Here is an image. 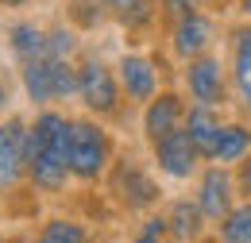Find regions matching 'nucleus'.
<instances>
[{
  "label": "nucleus",
  "mask_w": 251,
  "mask_h": 243,
  "mask_svg": "<svg viewBox=\"0 0 251 243\" xmlns=\"http://www.w3.org/2000/svg\"><path fill=\"white\" fill-rule=\"evenodd\" d=\"M35 240L39 243H93V228L81 216L50 213L35 224Z\"/></svg>",
  "instance_id": "nucleus-19"
},
{
  "label": "nucleus",
  "mask_w": 251,
  "mask_h": 243,
  "mask_svg": "<svg viewBox=\"0 0 251 243\" xmlns=\"http://www.w3.org/2000/svg\"><path fill=\"white\" fill-rule=\"evenodd\" d=\"M232 178H236V193H240V197H251V154L232 166Z\"/></svg>",
  "instance_id": "nucleus-24"
},
{
  "label": "nucleus",
  "mask_w": 251,
  "mask_h": 243,
  "mask_svg": "<svg viewBox=\"0 0 251 243\" xmlns=\"http://www.w3.org/2000/svg\"><path fill=\"white\" fill-rule=\"evenodd\" d=\"M8 243H39V240H35V228H20V232H8Z\"/></svg>",
  "instance_id": "nucleus-26"
},
{
  "label": "nucleus",
  "mask_w": 251,
  "mask_h": 243,
  "mask_svg": "<svg viewBox=\"0 0 251 243\" xmlns=\"http://www.w3.org/2000/svg\"><path fill=\"white\" fill-rule=\"evenodd\" d=\"M108 20L127 35H155L158 31V0H100Z\"/></svg>",
  "instance_id": "nucleus-16"
},
{
  "label": "nucleus",
  "mask_w": 251,
  "mask_h": 243,
  "mask_svg": "<svg viewBox=\"0 0 251 243\" xmlns=\"http://www.w3.org/2000/svg\"><path fill=\"white\" fill-rule=\"evenodd\" d=\"M213 240L217 243H251V197H240L232 205V213L220 224H213Z\"/></svg>",
  "instance_id": "nucleus-20"
},
{
  "label": "nucleus",
  "mask_w": 251,
  "mask_h": 243,
  "mask_svg": "<svg viewBox=\"0 0 251 243\" xmlns=\"http://www.w3.org/2000/svg\"><path fill=\"white\" fill-rule=\"evenodd\" d=\"M16 89H20V81L0 66V116H8L12 112V100H16Z\"/></svg>",
  "instance_id": "nucleus-23"
},
{
  "label": "nucleus",
  "mask_w": 251,
  "mask_h": 243,
  "mask_svg": "<svg viewBox=\"0 0 251 243\" xmlns=\"http://www.w3.org/2000/svg\"><path fill=\"white\" fill-rule=\"evenodd\" d=\"M27 189V116H0V197Z\"/></svg>",
  "instance_id": "nucleus-9"
},
{
  "label": "nucleus",
  "mask_w": 251,
  "mask_h": 243,
  "mask_svg": "<svg viewBox=\"0 0 251 243\" xmlns=\"http://www.w3.org/2000/svg\"><path fill=\"white\" fill-rule=\"evenodd\" d=\"M251 154V120L248 116H224L217 135V147H213V158L209 162H220V166H236L240 158Z\"/></svg>",
  "instance_id": "nucleus-18"
},
{
  "label": "nucleus",
  "mask_w": 251,
  "mask_h": 243,
  "mask_svg": "<svg viewBox=\"0 0 251 243\" xmlns=\"http://www.w3.org/2000/svg\"><path fill=\"white\" fill-rule=\"evenodd\" d=\"M112 66H116V81H120V93H124L127 108H143V104L166 85L162 62H158V54H151V50L127 47V50H120V54L112 58Z\"/></svg>",
  "instance_id": "nucleus-7"
},
{
  "label": "nucleus",
  "mask_w": 251,
  "mask_h": 243,
  "mask_svg": "<svg viewBox=\"0 0 251 243\" xmlns=\"http://www.w3.org/2000/svg\"><path fill=\"white\" fill-rule=\"evenodd\" d=\"M178 89L193 104L232 108V81H228L224 50H205V54H197L189 62H178Z\"/></svg>",
  "instance_id": "nucleus-6"
},
{
  "label": "nucleus",
  "mask_w": 251,
  "mask_h": 243,
  "mask_svg": "<svg viewBox=\"0 0 251 243\" xmlns=\"http://www.w3.org/2000/svg\"><path fill=\"white\" fill-rule=\"evenodd\" d=\"M35 0H0V12H27Z\"/></svg>",
  "instance_id": "nucleus-27"
},
{
  "label": "nucleus",
  "mask_w": 251,
  "mask_h": 243,
  "mask_svg": "<svg viewBox=\"0 0 251 243\" xmlns=\"http://www.w3.org/2000/svg\"><path fill=\"white\" fill-rule=\"evenodd\" d=\"M147 151H151V166L158 170V178H166V182H178V185L193 182V178H197V170L205 166L186 127H178V131L162 135V139H158V143H151Z\"/></svg>",
  "instance_id": "nucleus-10"
},
{
  "label": "nucleus",
  "mask_w": 251,
  "mask_h": 243,
  "mask_svg": "<svg viewBox=\"0 0 251 243\" xmlns=\"http://www.w3.org/2000/svg\"><path fill=\"white\" fill-rule=\"evenodd\" d=\"M104 193L108 201L127 216H147L162 209V185H158V170L151 162L135 158V154H116V162L104 174Z\"/></svg>",
  "instance_id": "nucleus-3"
},
{
  "label": "nucleus",
  "mask_w": 251,
  "mask_h": 243,
  "mask_svg": "<svg viewBox=\"0 0 251 243\" xmlns=\"http://www.w3.org/2000/svg\"><path fill=\"white\" fill-rule=\"evenodd\" d=\"M162 43H166V54L174 62H189L205 50H217L220 43V16L205 12V8H193L182 20L166 24L162 27Z\"/></svg>",
  "instance_id": "nucleus-8"
},
{
  "label": "nucleus",
  "mask_w": 251,
  "mask_h": 243,
  "mask_svg": "<svg viewBox=\"0 0 251 243\" xmlns=\"http://www.w3.org/2000/svg\"><path fill=\"white\" fill-rule=\"evenodd\" d=\"M193 201L197 209L205 213L209 224H220L224 216L232 213V205L240 201L236 193V178H232V166H220V162H205L193 178Z\"/></svg>",
  "instance_id": "nucleus-11"
},
{
  "label": "nucleus",
  "mask_w": 251,
  "mask_h": 243,
  "mask_svg": "<svg viewBox=\"0 0 251 243\" xmlns=\"http://www.w3.org/2000/svg\"><path fill=\"white\" fill-rule=\"evenodd\" d=\"M220 123H224V108H209V104H186V127L193 147L201 154V162L213 158V147H217V135H220Z\"/></svg>",
  "instance_id": "nucleus-17"
},
{
  "label": "nucleus",
  "mask_w": 251,
  "mask_h": 243,
  "mask_svg": "<svg viewBox=\"0 0 251 243\" xmlns=\"http://www.w3.org/2000/svg\"><path fill=\"white\" fill-rule=\"evenodd\" d=\"M162 216H166L170 243H205L213 236V224L205 220V213L197 209L193 197H170L162 205Z\"/></svg>",
  "instance_id": "nucleus-14"
},
{
  "label": "nucleus",
  "mask_w": 251,
  "mask_h": 243,
  "mask_svg": "<svg viewBox=\"0 0 251 243\" xmlns=\"http://www.w3.org/2000/svg\"><path fill=\"white\" fill-rule=\"evenodd\" d=\"M0 243H8V232H0Z\"/></svg>",
  "instance_id": "nucleus-29"
},
{
  "label": "nucleus",
  "mask_w": 251,
  "mask_h": 243,
  "mask_svg": "<svg viewBox=\"0 0 251 243\" xmlns=\"http://www.w3.org/2000/svg\"><path fill=\"white\" fill-rule=\"evenodd\" d=\"M186 93L178 89V85H162V89L139 108V135H143V143L151 147L158 143L162 135H170V131H178L182 123H186Z\"/></svg>",
  "instance_id": "nucleus-13"
},
{
  "label": "nucleus",
  "mask_w": 251,
  "mask_h": 243,
  "mask_svg": "<svg viewBox=\"0 0 251 243\" xmlns=\"http://www.w3.org/2000/svg\"><path fill=\"white\" fill-rule=\"evenodd\" d=\"M232 12H236V20L251 24V0H236V4H232Z\"/></svg>",
  "instance_id": "nucleus-28"
},
{
  "label": "nucleus",
  "mask_w": 251,
  "mask_h": 243,
  "mask_svg": "<svg viewBox=\"0 0 251 243\" xmlns=\"http://www.w3.org/2000/svg\"><path fill=\"white\" fill-rule=\"evenodd\" d=\"M193 4H197V8H205V12H213V16H228L236 0H193Z\"/></svg>",
  "instance_id": "nucleus-25"
},
{
  "label": "nucleus",
  "mask_w": 251,
  "mask_h": 243,
  "mask_svg": "<svg viewBox=\"0 0 251 243\" xmlns=\"http://www.w3.org/2000/svg\"><path fill=\"white\" fill-rule=\"evenodd\" d=\"M209 243H217V240H213V236H209Z\"/></svg>",
  "instance_id": "nucleus-30"
},
{
  "label": "nucleus",
  "mask_w": 251,
  "mask_h": 243,
  "mask_svg": "<svg viewBox=\"0 0 251 243\" xmlns=\"http://www.w3.org/2000/svg\"><path fill=\"white\" fill-rule=\"evenodd\" d=\"M20 93L31 108H50V104H70L77 93V58H58L43 54L24 66H16Z\"/></svg>",
  "instance_id": "nucleus-5"
},
{
  "label": "nucleus",
  "mask_w": 251,
  "mask_h": 243,
  "mask_svg": "<svg viewBox=\"0 0 251 243\" xmlns=\"http://www.w3.org/2000/svg\"><path fill=\"white\" fill-rule=\"evenodd\" d=\"M131 243H170V232H166V216H162V209L147 213L139 224H135Z\"/></svg>",
  "instance_id": "nucleus-22"
},
{
  "label": "nucleus",
  "mask_w": 251,
  "mask_h": 243,
  "mask_svg": "<svg viewBox=\"0 0 251 243\" xmlns=\"http://www.w3.org/2000/svg\"><path fill=\"white\" fill-rule=\"evenodd\" d=\"M224 62L232 81V104L240 108V116L251 120V24L236 20L224 31Z\"/></svg>",
  "instance_id": "nucleus-12"
},
{
  "label": "nucleus",
  "mask_w": 251,
  "mask_h": 243,
  "mask_svg": "<svg viewBox=\"0 0 251 243\" xmlns=\"http://www.w3.org/2000/svg\"><path fill=\"white\" fill-rule=\"evenodd\" d=\"M74 100L85 116H97L104 123L120 120L127 108L120 81H116V66L93 47H81V54H77V93H74Z\"/></svg>",
  "instance_id": "nucleus-4"
},
{
  "label": "nucleus",
  "mask_w": 251,
  "mask_h": 243,
  "mask_svg": "<svg viewBox=\"0 0 251 243\" xmlns=\"http://www.w3.org/2000/svg\"><path fill=\"white\" fill-rule=\"evenodd\" d=\"M66 162L74 185H100L108 166L116 162V139L108 123L97 116H74L70 120V139H66Z\"/></svg>",
  "instance_id": "nucleus-2"
},
{
  "label": "nucleus",
  "mask_w": 251,
  "mask_h": 243,
  "mask_svg": "<svg viewBox=\"0 0 251 243\" xmlns=\"http://www.w3.org/2000/svg\"><path fill=\"white\" fill-rule=\"evenodd\" d=\"M70 120L62 104L50 108H31L27 116V189L54 201L74 185L70 162H66V139H70Z\"/></svg>",
  "instance_id": "nucleus-1"
},
{
  "label": "nucleus",
  "mask_w": 251,
  "mask_h": 243,
  "mask_svg": "<svg viewBox=\"0 0 251 243\" xmlns=\"http://www.w3.org/2000/svg\"><path fill=\"white\" fill-rule=\"evenodd\" d=\"M66 20L81 31V35H93V31H100V27L112 24L100 0H66Z\"/></svg>",
  "instance_id": "nucleus-21"
},
{
  "label": "nucleus",
  "mask_w": 251,
  "mask_h": 243,
  "mask_svg": "<svg viewBox=\"0 0 251 243\" xmlns=\"http://www.w3.org/2000/svg\"><path fill=\"white\" fill-rule=\"evenodd\" d=\"M4 50H8L12 66L43 58V54H47V24H39L31 16H20V12H16V20L4 24Z\"/></svg>",
  "instance_id": "nucleus-15"
}]
</instances>
